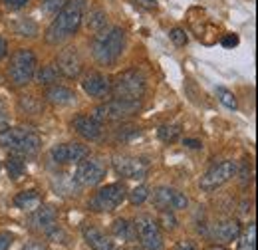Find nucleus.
I'll use <instances>...</instances> for the list:
<instances>
[{
  "instance_id": "f257e3e1",
  "label": "nucleus",
  "mask_w": 258,
  "mask_h": 250,
  "mask_svg": "<svg viewBox=\"0 0 258 250\" xmlns=\"http://www.w3.org/2000/svg\"><path fill=\"white\" fill-rule=\"evenodd\" d=\"M84 8H86V0H66L64 6L54 16L52 24L44 34L46 42L50 46H58V44H64L66 40H70L82 26Z\"/></svg>"
},
{
  "instance_id": "f03ea898",
  "label": "nucleus",
  "mask_w": 258,
  "mask_h": 250,
  "mask_svg": "<svg viewBox=\"0 0 258 250\" xmlns=\"http://www.w3.org/2000/svg\"><path fill=\"white\" fill-rule=\"evenodd\" d=\"M125 48V32L117 26L103 28L92 40V56L99 66H113Z\"/></svg>"
},
{
  "instance_id": "7ed1b4c3",
  "label": "nucleus",
  "mask_w": 258,
  "mask_h": 250,
  "mask_svg": "<svg viewBox=\"0 0 258 250\" xmlns=\"http://www.w3.org/2000/svg\"><path fill=\"white\" fill-rule=\"evenodd\" d=\"M40 145H42V137L32 127L16 125V127H2L0 129V147L10 149V153L30 157L38 153Z\"/></svg>"
},
{
  "instance_id": "20e7f679",
  "label": "nucleus",
  "mask_w": 258,
  "mask_h": 250,
  "mask_svg": "<svg viewBox=\"0 0 258 250\" xmlns=\"http://www.w3.org/2000/svg\"><path fill=\"white\" fill-rule=\"evenodd\" d=\"M147 90V80L141 70L133 68L125 70L115 76L111 82V97L113 99H123V101H141Z\"/></svg>"
},
{
  "instance_id": "39448f33",
  "label": "nucleus",
  "mask_w": 258,
  "mask_h": 250,
  "mask_svg": "<svg viewBox=\"0 0 258 250\" xmlns=\"http://www.w3.org/2000/svg\"><path fill=\"white\" fill-rule=\"evenodd\" d=\"M38 70V58L32 50L20 48L10 56V66H8V80L12 86L22 88L34 80V74Z\"/></svg>"
},
{
  "instance_id": "423d86ee",
  "label": "nucleus",
  "mask_w": 258,
  "mask_h": 250,
  "mask_svg": "<svg viewBox=\"0 0 258 250\" xmlns=\"http://www.w3.org/2000/svg\"><path fill=\"white\" fill-rule=\"evenodd\" d=\"M125 197H127V187L123 183H111L97 189V193L88 203V209L94 213H111L125 201Z\"/></svg>"
},
{
  "instance_id": "0eeeda50",
  "label": "nucleus",
  "mask_w": 258,
  "mask_h": 250,
  "mask_svg": "<svg viewBox=\"0 0 258 250\" xmlns=\"http://www.w3.org/2000/svg\"><path fill=\"white\" fill-rule=\"evenodd\" d=\"M133 228H135V234H137L141 246L145 250L165 248L161 226H159V222L153 219L151 215H139L137 219L133 220Z\"/></svg>"
},
{
  "instance_id": "6e6552de",
  "label": "nucleus",
  "mask_w": 258,
  "mask_h": 250,
  "mask_svg": "<svg viewBox=\"0 0 258 250\" xmlns=\"http://www.w3.org/2000/svg\"><path fill=\"white\" fill-rule=\"evenodd\" d=\"M141 107V101H123V99H109L101 105H97L94 117L97 121H123L127 117H133Z\"/></svg>"
},
{
  "instance_id": "1a4fd4ad",
  "label": "nucleus",
  "mask_w": 258,
  "mask_h": 250,
  "mask_svg": "<svg viewBox=\"0 0 258 250\" xmlns=\"http://www.w3.org/2000/svg\"><path fill=\"white\" fill-rule=\"evenodd\" d=\"M105 173H107L105 161L99 159V157L88 155L86 159H82V161L78 163L76 173H74L72 177H74V181H76L80 187H96V185H99V183L103 181Z\"/></svg>"
},
{
  "instance_id": "9d476101",
  "label": "nucleus",
  "mask_w": 258,
  "mask_h": 250,
  "mask_svg": "<svg viewBox=\"0 0 258 250\" xmlns=\"http://www.w3.org/2000/svg\"><path fill=\"white\" fill-rule=\"evenodd\" d=\"M236 175V163L234 161H221L217 165H213L199 181V187L203 189L205 193H211V191H217L223 185H226L232 177Z\"/></svg>"
},
{
  "instance_id": "9b49d317",
  "label": "nucleus",
  "mask_w": 258,
  "mask_h": 250,
  "mask_svg": "<svg viewBox=\"0 0 258 250\" xmlns=\"http://www.w3.org/2000/svg\"><path fill=\"white\" fill-rule=\"evenodd\" d=\"M113 169L119 177L133 179V181H143L149 173V163L145 159L129 155H117L113 159Z\"/></svg>"
},
{
  "instance_id": "f8f14e48",
  "label": "nucleus",
  "mask_w": 258,
  "mask_h": 250,
  "mask_svg": "<svg viewBox=\"0 0 258 250\" xmlns=\"http://www.w3.org/2000/svg\"><path fill=\"white\" fill-rule=\"evenodd\" d=\"M151 201L153 205L161 211V209H169V211H181V209H187L189 207V199L177 191V189L171 187H157L151 195Z\"/></svg>"
},
{
  "instance_id": "ddd939ff",
  "label": "nucleus",
  "mask_w": 258,
  "mask_h": 250,
  "mask_svg": "<svg viewBox=\"0 0 258 250\" xmlns=\"http://www.w3.org/2000/svg\"><path fill=\"white\" fill-rule=\"evenodd\" d=\"M88 155H90V149L82 143H58L50 149L52 161H56L60 165H78Z\"/></svg>"
},
{
  "instance_id": "4468645a",
  "label": "nucleus",
  "mask_w": 258,
  "mask_h": 250,
  "mask_svg": "<svg viewBox=\"0 0 258 250\" xmlns=\"http://www.w3.org/2000/svg\"><path fill=\"white\" fill-rule=\"evenodd\" d=\"M56 68L64 78H70V80L78 78L84 70V62H82V56H80L78 48L66 46L64 50H60V54L56 58Z\"/></svg>"
},
{
  "instance_id": "2eb2a0df",
  "label": "nucleus",
  "mask_w": 258,
  "mask_h": 250,
  "mask_svg": "<svg viewBox=\"0 0 258 250\" xmlns=\"http://www.w3.org/2000/svg\"><path fill=\"white\" fill-rule=\"evenodd\" d=\"M28 224L34 232H42L48 234L54 226H58V213L52 205H40L36 207L28 219Z\"/></svg>"
},
{
  "instance_id": "dca6fc26",
  "label": "nucleus",
  "mask_w": 258,
  "mask_h": 250,
  "mask_svg": "<svg viewBox=\"0 0 258 250\" xmlns=\"http://www.w3.org/2000/svg\"><path fill=\"white\" fill-rule=\"evenodd\" d=\"M72 129L88 141H101L105 135L103 123L97 121L94 115H76L72 119Z\"/></svg>"
},
{
  "instance_id": "f3484780",
  "label": "nucleus",
  "mask_w": 258,
  "mask_h": 250,
  "mask_svg": "<svg viewBox=\"0 0 258 250\" xmlns=\"http://www.w3.org/2000/svg\"><path fill=\"white\" fill-rule=\"evenodd\" d=\"M82 88L84 92L90 95V97H96V99H105L111 94V80L99 72H90L84 76L82 80Z\"/></svg>"
},
{
  "instance_id": "a211bd4d",
  "label": "nucleus",
  "mask_w": 258,
  "mask_h": 250,
  "mask_svg": "<svg viewBox=\"0 0 258 250\" xmlns=\"http://www.w3.org/2000/svg\"><path fill=\"white\" fill-rule=\"evenodd\" d=\"M82 234H84L86 244L92 250H115L113 240L103 230H99L97 226H94V224H84L82 226Z\"/></svg>"
},
{
  "instance_id": "6ab92c4d",
  "label": "nucleus",
  "mask_w": 258,
  "mask_h": 250,
  "mask_svg": "<svg viewBox=\"0 0 258 250\" xmlns=\"http://www.w3.org/2000/svg\"><path fill=\"white\" fill-rule=\"evenodd\" d=\"M240 232H242L240 230V222L236 219H223L213 224V236L219 242H223V244H228V242L236 240Z\"/></svg>"
},
{
  "instance_id": "aec40b11",
  "label": "nucleus",
  "mask_w": 258,
  "mask_h": 250,
  "mask_svg": "<svg viewBox=\"0 0 258 250\" xmlns=\"http://www.w3.org/2000/svg\"><path fill=\"white\" fill-rule=\"evenodd\" d=\"M44 97H46L48 103L60 105V107H62V105H72V103H76V94H74L70 88L58 86V84L48 86L46 92H44Z\"/></svg>"
},
{
  "instance_id": "412c9836",
  "label": "nucleus",
  "mask_w": 258,
  "mask_h": 250,
  "mask_svg": "<svg viewBox=\"0 0 258 250\" xmlns=\"http://www.w3.org/2000/svg\"><path fill=\"white\" fill-rule=\"evenodd\" d=\"M14 205L18 207V209H22V211H34L36 207H40L42 205V197H40V193L38 191H22V193H18L16 197H14Z\"/></svg>"
},
{
  "instance_id": "4be33fe9",
  "label": "nucleus",
  "mask_w": 258,
  "mask_h": 250,
  "mask_svg": "<svg viewBox=\"0 0 258 250\" xmlns=\"http://www.w3.org/2000/svg\"><path fill=\"white\" fill-rule=\"evenodd\" d=\"M111 234H113L115 238L123 240V242H133V240L137 238L135 228H133V222H129V220H125V219L113 220V224H111Z\"/></svg>"
},
{
  "instance_id": "5701e85b",
  "label": "nucleus",
  "mask_w": 258,
  "mask_h": 250,
  "mask_svg": "<svg viewBox=\"0 0 258 250\" xmlns=\"http://www.w3.org/2000/svg\"><path fill=\"white\" fill-rule=\"evenodd\" d=\"M6 169H8V175L12 181H18L24 177L26 173V159L18 153H10L6 157Z\"/></svg>"
},
{
  "instance_id": "b1692460",
  "label": "nucleus",
  "mask_w": 258,
  "mask_h": 250,
  "mask_svg": "<svg viewBox=\"0 0 258 250\" xmlns=\"http://www.w3.org/2000/svg\"><path fill=\"white\" fill-rule=\"evenodd\" d=\"M60 76H62V74L58 72V68H56L54 64H48V66H42L40 70H36L34 80H36L40 86H54Z\"/></svg>"
},
{
  "instance_id": "393cba45",
  "label": "nucleus",
  "mask_w": 258,
  "mask_h": 250,
  "mask_svg": "<svg viewBox=\"0 0 258 250\" xmlns=\"http://www.w3.org/2000/svg\"><path fill=\"white\" fill-rule=\"evenodd\" d=\"M52 185H54V189L60 195H78V189H80V185L70 175H56V179H54Z\"/></svg>"
},
{
  "instance_id": "a878e982",
  "label": "nucleus",
  "mask_w": 258,
  "mask_h": 250,
  "mask_svg": "<svg viewBox=\"0 0 258 250\" xmlns=\"http://www.w3.org/2000/svg\"><path fill=\"white\" fill-rule=\"evenodd\" d=\"M238 250H254L256 248V226H254V222H250L246 228H244V232H240L238 234Z\"/></svg>"
},
{
  "instance_id": "bb28decb",
  "label": "nucleus",
  "mask_w": 258,
  "mask_h": 250,
  "mask_svg": "<svg viewBox=\"0 0 258 250\" xmlns=\"http://www.w3.org/2000/svg\"><path fill=\"white\" fill-rule=\"evenodd\" d=\"M86 26H88V30L92 32H101L105 26H107V14L103 12V10H92L90 14H88V18H86Z\"/></svg>"
},
{
  "instance_id": "cd10ccee",
  "label": "nucleus",
  "mask_w": 258,
  "mask_h": 250,
  "mask_svg": "<svg viewBox=\"0 0 258 250\" xmlns=\"http://www.w3.org/2000/svg\"><path fill=\"white\" fill-rule=\"evenodd\" d=\"M14 32L18 34V36H28V38H34L36 34H38V24L34 22L32 18H18L16 22H14Z\"/></svg>"
},
{
  "instance_id": "c85d7f7f",
  "label": "nucleus",
  "mask_w": 258,
  "mask_h": 250,
  "mask_svg": "<svg viewBox=\"0 0 258 250\" xmlns=\"http://www.w3.org/2000/svg\"><path fill=\"white\" fill-rule=\"evenodd\" d=\"M181 135V127L179 125H161L159 127V139L165 143H173L177 141Z\"/></svg>"
},
{
  "instance_id": "c756f323",
  "label": "nucleus",
  "mask_w": 258,
  "mask_h": 250,
  "mask_svg": "<svg viewBox=\"0 0 258 250\" xmlns=\"http://www.w3.org/2000/svg\"><path fill=\"white\" fill-rule=\"evenodd\" d=\"M127 197H129V203L137 207V205H141V203H145L149 199V189L145 187V185H139V187L131 189L127 193Z\"/></svg>"
},
{
  "instance_id": "7c9ffc66",
  "label": "nucleus",
  "mask_w": 258,
  "mask_h": 250,
  "mask_svg": "<svg viewBox=\"0 0 258 250\" xmlns=\"http://www.w3.org/2000/svg\"><path fill=\"white\" fill-rule=\"evenodd\" d=\"M66 0H44L42 2V12L48 16V18H54L58 12H60V8L64 6Z\"/></svg>"
},
{
  "instance_id": "2f4dec72",
  "label": "nucleus",
  "mask_w": 258,
  "mask_h": 250,
  "mask_svg": "<svg viewBox=\"0 0 258 250\" xmlns=\"http://www.w3.org/2000/svg\"><path fill=\"white\" fill-rule=\"evenodd\" d=\"M217 95H219V99H221V103L226 105L228 109H236L238 107V103H236V97L232 92H228L225 88H217Z\"/></svg>"
},
{
  "instance_id": "473e14b6",
  "label": "nucleus",
  "mask_w": 258,
  "mask_h": 250,
  "mask_svg": "<svg viewBox=\"0 0 258 250\" xmlns=\"http://www.w3.org/2000/svg\"><path fill=\"white\" fill-rule=\"evenodd\" d=\"M159 219H161L163 226H165L167 230H173V228L177 226V219H175L173 211H169V209H161V211H159Z\"/></svg>"
},
{
  "instance_id": "72a5a7b5",
  "label": "nucleus",
  "mask_w": 258,
  "mask_h": 250,
  "mask_svg": "<svg viewBox=\"0 0 258 250\" xmlns=\"http://www.w3.org/2000/svg\"><path fill=\"white\" fill-rule=\"evenodd\" d=\"M169 36H171V40H173L175 46H185L187 44V34H185L183 28H173Z\"/></svg>"
},
{
  "instance_id": "f704fd0d",
  "label": "nucleus",
  "mask_w": 258,
  "mask_h": 250,
  "mask_svg": "<svg viewBox=\"0 0 258 250\" xmlns=\"http://www.w3.org/2000/svg\"><path fill=\"white\" fill-rule=\"evenodd\" d=\"M20 107H22V109H26V113H36V111H38L36 99H34L32 95H24V97L20 99Z\"/></svg>"
},
{
  "instance_id": "c9c22d12",
  "label": "nucleus",
  "mask_w": 258,
  "mask_h": 250,
  "mask_svg": "<svg viewBox=\"0 0 258 250\" xmlns=\"http://www.w3.org/2000/svg\"><path fill=\"white\" fill-rule=\"evenodd\" d=\"M14 242V234L10 230H2L0 232V250H8Z\"/></svg>"
},
{
  "instance_id": "e433bc0d",
  "label": "nucleus",
  "mask_w": 258,
  "mask_h": 250,
  "mask_svg": "<svg viewBox=\"0 0 258 250\" xmlns=\"http://www.w3.org/2000/svg\"><path fill=\"white\" fill-rule=\"evenodd\" d=\"M2 2H4V6L8 10H20V8H24L28 4V0H2Z\"/></svg>"
},
{
  "instance_id": "4c0bfd02",
  "label": "nucleus",
  "mask_w": 258,
  "mask_h": 250,
  "mask_svg": "<svg viewBox=\"0 0 258 250\" xmlns=\"http://www.w3.org/2000/svg\"><path fill=\"white\" fill-rule=\"evenodd\" d=\"M175 250H199V246L195 244L193 240H179L175 244Z\"/></svg>"
},
{
  "instance_id": "58836bf2",
  "label": "nucleus",
  "mask_w": 258,
  "mask_h": 250,
  "mask_svg": "<svg viewBox=\"0 0 258 250\" xmlns=\"http://www.w3.org/2000/svg\"><path fill=\"white\" fill-rule=\"evenodd\" d=\"M22 250H50L44 242H38V240H32V242H26Z\"/></svg>"
},
{
  "instance_id": "ea45409f",
  "label": "nucleus",
  "mask_w": 258,
  "mask_h": 250,
  "mask_svg": "<svg viewBox=\"0 0 258 250\" xmlns=\"http://www.w3.org/2000/svg\"><path fill=\"white\" fill-rule=\"evenodd\" d=\"M236 44H238V36H236V34H228V36L223 38V46H225V48H232V46H236Z\"/></svg>"
},
{
  "instance_id": "a19ab883",
  "label": "nucleus",
  "mask_w": 258,
  "mask_h": 250,
  "mask_svg": "<svg viewBox=\"0 0 258 250\" xmlns=\"http://www.w3.org/2000/svg\"><path fill=\"white\" fill-rule=\"evenodd\" d=\"M183 143H185L187 147H191V149H201V147H203V143H201V141H197V139H185Z\"/></svg>"
},
{
  "instance_id": "79ce46f5",
  "label": "nucleus",
  "mask_w": 258,
  "mask_h": 250,
  "mask_svg": "<svg viewBox=\"0 0 258 250\" xmlns=\"http://www.w3.org/2000/svg\"><path fill=\"white\" fill-rule=\"evenodd\" d=\"M6 54H8V46H6V40L0 36V60H2Z\"/></svg>"
},
{
  "instance_id": "37998d69",
  "label": "nucleus",
  "mask_w": 258,
  "mask_h": 250,
  "mask_svg": "<svg viewBox=\"0 0 258 250\" xmlns=\"http://www.w3.org/2000/svg\"><path fill=\"white\" fill-rule=\"evenodd\" d=\"M139 4H143V6H147V8H155V2H151V0H137Z\"/></svg>"
},
{
  "instance_id": "c03bdc74",
  "label": "nucleus",
  "mask_w": 258,
  "mask_h": 250,
  "mask_svg": "<svg viewBox=\"0 0 258 250\" xmlns=\"http://www.w3.org/2000/svg\"><path fill=\"white\" fill-rule=\"evenodd\" d=\"M121 250H139L137 246H127V248H121Z\"/></svg>"
},
{
  "instance_id": "a18cd8bd",
  "label": "nucleus",
  "mask_w": 258,
  "mask_h": 250,
  "mask_svg": "<svg viewBox=\"0 0 258 250\" xmlns=\"http://www.w3.org/2000/svg\"><path fill=\"white\" fill-rule=\"evenodd\" d=\"M0 167H2V165H0Z\"/></svg>"
}]
</instances>
